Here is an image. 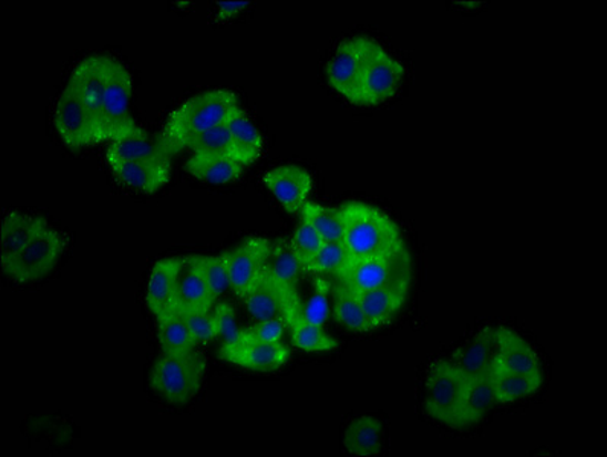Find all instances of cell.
<instances>
[{"label":"cell","instance_id":"cell-17","mask_svg":"<svg viewBox=\"0 0 607 457\" xmlns=\"http://www.w3.org/2000/svg\"><path fill=\"white\" fill-rule=\"evenodd\" d=\"M174 155V149L161 136H150L140 127L109 143L106 160L109 165L120 162H172Z\"/></svg>","mask_w":607,"mask_h":457},{"label":"cell","instance_id":"cell-1","mask_svg":"<svg viewBox=\"0 0 607 457\" xmlns=\"http://www.w3.org/2000/svg\"><path fill=\"white\" fill-rule=\"evenodd\" d=\"M238 108L237 95L228 89L197 93L169 113L161 139L177 155L194 137L225 124Z\"/></svg>","mask_w":607,"mask_h":457},{"label":"cell","instance_id":"cell-30","mask_svg":"<svg viewBox=\"0 0 607 457\" xmlns=\"http://www.w3.org/2000/svg\"><path fill=\"white\" fill-rule=\"evenodd\" d=\"M380 439H382V426L379 419L372 416L359 418L347 428L343 445L348 453L354 456H375L380 451Z\"/></svg>","mask_w":607,"mask_h":457},{"label":"cell","instance_id":"cell-16","mask_svg":"<svg viewBox=\"0 0 607 457\" xmlns=\"http://www.w3.org/2000/svg\"><path fill=\"white\" fill-rule=\"evenodd\" d=\"M263 184L290 214H301L313 189V179L310 174L297 165H285L266 173Z\"/></svg>","mask_w":607,"mask_h":457},{"label":"cell","instance_id":"cell-21","mask_svg":"<svg viewBox=\"0 0 607 457\" xmlns=\"http://www.w3.org/2000/svg\"><path fill=\"white\" fill-rule=\"evenodd\" d=\"M47 226L48 221L42 217L8 212L2 220V241H0L2 269H7Z\"/></svg>","mask_w":607,"mask_h":457},{"label":"cell","instance_id":"cell-26","mask_svg":"<svg viewBox=\"0 0 607 457\" xmlns=\"http://www.w3.org/2000/svg\"><path fill=\"white\" fill-rule=\"evenodd\" d=\"M186 273L179 281V307L177 311H212L217 299L206 284L200 267L193 255L185 257Z\"/></svg>","mask_w":607,"mask_h":457},{"label":"cell","instance_id":"cell-6","mask_svg":"<svg viewBox=\"0 0 607 457\" xmlns=\"http://www.w3.org/2000/svg\"><path fill=\"white\" fill-rule=\"evenodd\" d=\"M66 246L63 233L48 225L3 272L22 284L38 282L54 270Z\"/></svg>","mask_w":607,"mask_h":457},{"label":"cell","instance_id":"cell-28","mask_svg":"<svg viewBox=\"0 0 607 457\" xmlns=\"http://www.w3.org/2000/svg\"><path fill=\"white\" fill-rule=\"evenodd\" d=\"M157 339L164 354H188L197 347V342L179 311L157 321Z\"/></svg>","mask_w":607,"mask_h":457},{"label":"cell","instance_id":"cell-37","mask_svg":"<svg viewBox=\"0 0 607 457\" xmlns=\"http://www.w3.org/2000/svg\"><path fill=\"white\" fill-rule=\"evenodd\" d=\"M291 248H294L295 253H297L301 267L309 264L315 257H317L319 250L322 249V246L326 245V241L322 240V237L319 236L317 229L310 225L309 221L304 220L299 221L297 230H295L294 238H291Z\"/></svg>","mask_w":607,"mask_h":457},{"label":"cell","instance_id":"cell-20","mask_svg":"<svg viewBox=\"0 0 607 457\" xmlns=\"http://www.w3.org/2000/svg\"><path fill=\"white\" fill-rule=\"evenodd\" d=\"M109 167L115 180L133 191L153 194L172 180V162H120Z\"/></svg>","mask_w":607,"mask_h":457},{"label":"cell","instance_id":"cell-4","mask_svg":"<svg viewBox=\"0 0 607 457\" xmlns=\"http://www.w3.org/2000/svg\"><path fill=\"white\" fill-rule=\"evenodd\" d=\"M205 374L206 360L197 351L162 353L150 374V387L169 404H186L200 391Z\"/></svg>","mask_w":607,"mask_h":457},{"label":"cell","instance_id":"cell-34","mask_svg":"<svg viewBox=\"0 0 607 457\" xmlns=\"http://www.w3.org/2000/svg\"><path fill=\"white\" fill-rule=\"evenodd\" d=\"M335 318L341 325L348 330L358 331V333H367L372 330L362 307H360L358 297L339 285H335Z\"/></svg>","mask_w":607,"mask_h":457},{"label":"cell","instance_id":"cell-25","mask_svg":"<svg viewBox=\"0 0 607 457\" xmlns=\"http://www.w3.org/2000/svg\"><path fill=\"white\" fill-rule=\"evenodd\" d=\"M226 125H228L230 137H233L237 160L248 167L255 160L260 159L265 152V139H263L257 125L241 107L226 121Z\"/></svg>","mask_w":607,"mask_h":457},{"label":"cell","instance_id":"cell-29","mask_svg":"<svg viewBox=\"0 0 607 457\" xmlns=\"http://www.w3.org/2000/svg\"><path fill=\"white\" fill-rule=\"evenodd\" d=\"M243 301L255 321H266V319L281 315L285 294L266 272L261 281L243 298Z\"/></svg>","mask_w":607,"mask_h":457},{"label":"cell","instance_id":"cell-23","mask_svg":"<svg viewBox=\"0 0 607 457\" xmlns=\"http://www.w3.org/2000/svg\"><path fill=\"white\" fill-rule=\"evenodd\" d=\"M496 353V330L487 328L477 333L467 346L460 350L452 363L463 372L464 377H480L492 372Z\"/></svg>","mask_w":607,"mask_h":457},{"label":"cell","instance_id":"cell-33","mask_svg":"<svg viewBox=\"0 0 607 457\" xmlns=\"http://www.w3.org/2000/svg\"><path fill=\"white\" fill-rule=\"evenodd\" d=\"M185 149H189L193 155L200 156H225L237 160L236 149H234L233 137L228 125L222 124L212 131L202 133L193 141L186 144Z\"/></svg>","mask_w":607,"mask_h":457},{"label":"cell","instance_id":"cell-38","mask_svg":"<svg viewBox=\"0 0 607 457\" xmlns=\"http://www.w3.org/2000/svg\"><path fill=\"white\" fill-rule=\"evenodd\" d=\"M192 331L197 345H208L218 337L216 319L212 311H179Z\"/></svg>","mask_w":607,"mask_h":457},{"label":"cell","instance_id":"cell-24","mask_svg":"<svg viewBox=\"0 0 607 457\" xmlns=\"http://www.w3.org/2000/svg\"><path fill=\"white\" fill-rule=\"evenodd\" d=\"M245 168L240 162L225 156L192 155L185 162L186 173L212 185L234 184L240 179Z\"/></svg>","mask_w":607,"mask_h":457},{"label":"cell","instance_id":"cell-11","mask_svg":"<svg viewBox=\"0 0 607 457\" xmlns=\"http://www.w3.org/2000/svg\"><path fill=\"white\" fill-rule=\"evenodd\" d=\"M464 375L452 362L439 360L429 371L426 412L441 424L452 427L453 415L463 391Z\"/></svg>","mask_w":607,"mask_h":457},{"label":"cell","instance_id":"cell-32","mask_svg":"<svg viewBox=\"0 0 607 457\" xmlns=\"http://www.w3.org/2000/svg\"><path fill=\"white\" fill-rule=\"evenodd\" d=\"M301 218L309 221L326 242H343L346 229L341 209L327 208L313 201H307L301 209Z\"/></svg>","mask_w":607,"mask_h":457},{"label":"cell","instance_id":"cell-31","mask_svg":"<svg viewBox=\"0 0 607 457\" xmlns=\"http://www.w3.org/2000/svg\"><path fill=\"white\" fill-rule=\"evenodd\" d=\"M496 403H516L528 398L541 390L542 378L527 377V375L510 374L500 370L490 372Z\"/></svg>","mask_w":607,"mask_h":457},{"label":"cell","instance_id":"cell-36","mask_svg":"<svg viewBox=\"0 0 607 457\" xmlns=\"http://www.w3.org/2000/svg\"><path fill=\"white\" fill-rule=\"evenodd\" d=\"M194 261L200 267L213 297L218 299L226 290L230 289L228 269L224 253L222 255H193Z\"/></svg>","mask_w":607,"mask_h":457},{"label":"cell","instance_id":"cell-9","mask_svg":"<svg viewBox=\"0 0 607 457\" xmlns=\"http://www.w3.org/2000/svg\"><path fill=\"white\" fill-rule=\"evenodd\" d=\"M274 245L266 238L253 237L238 248L225 252L230 290L243 299L261 281L272 257Z\"/></svg>","mask_w":607,"mask_h":457},{"label":"cell","instance_id":"cell-2","mask_svg":"<svg viewBox=\"0 0 607 457\" xmlns=\"http://www.w3.org/2000/svg\"><path fill=\"white\" fill-rule=\"evenodd\" d=\"M341 214L350 258L382 257L407 248L399 226L374 206L351 201L342 206Z\"/></svg>","mask_w":607,"mask_h":457},{"label":"cell","instance_id":"cell-14","mask_svg":"<svg viewBox=\"0 0 607 457\" xmlns=\"http://www.w3.org/2000/svg\"><path fill=\"white\" fill-rule=\"evenodd\" d=\"M184 267L185 258H165L152 267L145 303L156 321L176 313L179 307V278Z\"/></svg>","mask_w":607,"mask_h":457},{"label":"cell","instance_id":"cell-3","mask_svg":"<svg viewBox=\"0 0 607 457\" xmlns=\"http://www.w3.org/2000/svg\"><path fill=\"white\" fill-rule=\"evenodd\" d=\"M412 272L411 255L404 248L382 257L348 258L333 277L335 285L351 293H362L388 285L411 284Z\"/></svg>","mask_w":607,"mask_h":457},{"label":"cell","instance_id":"cell-13","mask_svg":"<svg viewBox=\"0 0 607 457\" xmlns=\"http://www.w3.org/2000/svg\"><path fill=\"white\" fill-rule=\"evenodd\" d=\"M218 357L243 370L272 372L289 363L290 350L281 342L260 343L238 337L236 342L224 343Z\"/></svg>","mask_w":607,"mask_h":457},{"label":"cell","instance_id":"cell-8","mask_svg":"<svg viewBox=\"0 0 607 457\" xmlns=\"http://www.w3.org/2000/svg\"><path fill=\"white\" fill-rule=\"evenodd\" d=\"M54 127L69 148L99 144L95 125L74 81L69 80L54 108Z\"/></svg>","mask_w":607,"mask_h":457},{"label":"cell","instance_id":"cell-22","mask_svg":"<svg viewBox=\"0 0 607 457\" xmlns=\"http://www.w3.org/2000/svg\"><path fill=\"white\" fill-rule=\"evenodd\" d=\"M411 284H395L354 293L372 330L388 325L402 310Z\"/></svg>","mask_w":607,"mask_h":457},{"label":"cell","instance_id":"cell-10","mask_svg":"<svg viewBox=\"0 0 607 457\" xmlns=\"http://www.w3.org/2000/svg\"><path fill=\"white\" fill-rule=\"evenodd\" d=\"M403 76V64L382 48L367 64L353 96L348 101L356 105L382 104L395 95Z\"/></svg>","mask_w":607,"mask_h":457},{"label":"cell","instance_id":"cell-40","mask_svg":"<svg viewBox=\"0 0 607 457\" xmlns=\"http://www.w3.org/2000/svg\"><path fill=\"white\" fill-rule=\"evenodd\" d=\"M218 337H224L225 343H233L240 337L241 330L237 326V315L233 307L226 302H218L214 309Z\"/></svg>","mask_w":607,"mask_h":457},{"label":"cell","instance_id":"cell-15","mask_svg":"<svg viewBox=\"0 0 607 457\" xmlns=\"http://www.w3.org/2000/svg\"><path fill=\"white\" fill-rule=\"evenodd\" d=\"M282 318L289 328L291 339L299 350L306 353H330L338 350L339 342L327 333L319 323L310 321L302 310L299 294L285 299L282 302Z\"/></svg>","mask_w":607,"mask_h":457},{"label":"cell","instance_id":"cell-41","mask_svg":"<svg viewBox=\"0 0 607 457\" xmlns=\"http://www.w3.org/2000/svg\"><path fill=\"white\" fill-rule=\"evenodd\" d=\"M249 6V2H236V0H233V2H217L218 19L233 18V15L240 13V11Z\"/></svg>","mask_w":607,"mask_h":457},{"label":"cell","instance_id":"cell-7","mask_svg":"<svg viewBox=\"0 0 607 457\" xmlns=\"http://www.w3.org/2000/svg\"><path fill=\"white\" fill-rule=\"evenodd\" d=\"M382 46L375 40L353 38L343 40L327 64V79L330 86L339 95L350 100L358 87L360 76L366 71L372 56L378 54Z\"/></svg>","mask_w":607,"mask_h":457},{"label":"cell","instance_id":"cell-39","mask_svg":"<svg viewBox=\"0 0 607 457\" xmlns=\"http://www.w3.org/2000/svg\"><path fill=\"white\" fill-rule=\"evenodd\" d=\"M286 328L285 318L279 315V318L255 322L253 326L241 330L240 337L253 340V342L278 343L281 342Z\"/></svg>","mask_w":607,"mask_h":457},{"label":"cell","instance_id":"cell-27","mask_svg":"<svg viewBox=\"0 0 607 457\" xmlns=\"http://www.w3.org/2000/svg\"><path fill=\"white\" fill-rule=\"evenodd\" d=\"M299 270H302L301 262H299L290 242L281 241L279 245L274 246L267 273L272 278L278 289L282 291L285 299L298 293L297 281Z\"/></svg>","mask_w":607,"mask_h":457},{"label":"cell","instance_id":"cell-35","mask_svg":"<svg viewBox=\"0 0 607 457\" xmlns=\"http://www.w3.org/2000/svg\"><path fill=\"white\" fill-rule=\"evenodd\" d=\"M350 258L343 242H326L317 257L304 267L302 272L309 277L335 274Z\"/></svg>","mask_w":607,"mask_h":457},{"label":"cell","instance_id":"cell-18","mask_svg":"<svg viewBox=\"0 0 607 457\" xmlns=\"http://www.w3.org/2000/svg\"><path fill=\"white\" fill-rule=\"evenodd\" d=\"M496 335L497 353L493 370L542 378L541 360L536 351L519 334L507 328H500L496 330Z\"/></svg>","mask_w":607,"mask_h":457},{"label":"cell","instance_id":"cell-19","mask_svg":"<svg viewBox=\"0 0 607 457\" xmlns=\"http://www.w3.org/2000/svg\"><path fill=\"white\" fill-rule=\"evenodd\" d=\"M496 403L490 374L464 377L459 406L453 415L452 427H471L481 423Z\"/></svg>","mask_w":607,"mask_h":457},{"label":"cell","instance_id":"cell-12","mask_svg":"<svg viewBox=\"0 0 607 457\" xmlns=\"http://www.w3.org/2000/svg\"><path fill=\"white\" fill-rule=\"evenodd\" d=\"M71 80L83 96L99 144L107 143L106 123H104V95H106L107 55H91L81 60L72 72Z\"/></svg>","mask_w":607,"mask_h":457},{"label":"cell","instance_id":"cell-5","mask_svg":"<svg viewBox=\"0 0 607 457\" xmlns=\"http://www.w3.org/2000/svg\"><path fill=\"white\" fill-rule=\"evenodd\" d=\"M133 79L120 60L107 55L106 95H104V123L107 144L140 128L131 115Z\"/></svg>","mask_w":607,"mask_h":457}]
</instances>
